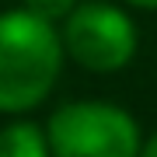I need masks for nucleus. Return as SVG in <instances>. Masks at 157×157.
<instances>
[{
	"instance_id": "1",
	"label": "nucleus",
	"mask_w": 157,
	"mask_h": 157,
	"mask_svg": "<svg viewBox=\"0 0 157 157\" xmlns=\"http://www.w3.org/2000/svg\"><path fill=\"white\" fill-rule=\"evenodd\" d=\"M63 42L49 21L28 11L0 14V112H28L52 91Z\"/></svg>"
},
{
	"instance_id": "2",
	"label": "nucleus",
	"mask_w": 157,
	"mask_h": 157,
	"mask_svg": "<svg viewBox=\"0 0 157 157\" xmlns=\"http://www.w3.org/2000/svg\"><path fill=\"white\" fill-rule=\"evenodd\" d=\"M49 157H140L133 115L105 101H73L49 119Z\"/></svg>"
},
{
	"instance_id": "3",
	"label": "nucleus",
	"mask_w": 157,
	"mask_h": 157,
	"mask_svg": "<svg viewBox=\"0 0 157 157\" xmlns=\"http://www.w3.org/2000/svg\"><path fill=\"white\" fill-rule=\"evenodd\" d=\"M63 45L80 67L94 73H112L133 59L136 28L119 7L105 0H91L70 11L67 28H63Z\"/></svg>"
},
{
	"instance_id": "4",
	"label": "nucleus",
	"mask_w": 157,
	"mask_h": 157,
	"mask_svg": "<svg viewBox=\"0 0 157 157\" xmlns=\"http://www.w3.org/2000/svg\"><path fill=\"white\" fill-rule=\"evenodd\" d=\"M0 157H49V140L32 122H11L0 129Z\"/></svg>"
},
{
	"instance_id": "5",
	"label": "nucleus",
	"mask_w": 157,
	"mask_h": 157,
	"mask_svg": "<svg viewBox=\"0 0 157 157\" xmlns=\"http://www.w3.org/2000/svg\"><path fill=\"white\" fill-rule=\"evenodd\" d=\"M77 7V0H25V11L42 17V21H59V17H70V11Z\"/></svg>"
},
{
	"instance_id": "6",
	"label": "nucleus",
	"mask_w": 157,
	"mask_h": 157,
	"mask_svg": "<svg viewBox=\"0 0 157 157\" xmlns=\"http://www.w3.org/2000/svg\"><path fill=\"white\" fill-rule=\"evenodd\" d=\"M140 157H157V133L147 140V147H140Z\"/></svg>"
},
{
	"instance_id": "7",
	"label": "nucleus",
	"mask_w": 157,
	"mask_h": 157,
	"mask_svg": "<svg viewBox=\"0 0 157 157\" xmlns=\"http://www.w3.org/2000/svg\"><path fill=\"white\" fill-rule=\"evenodd\" d=\"M133 7H147V11H157V0H129Z\"/></svg>"
}]
</instances>
